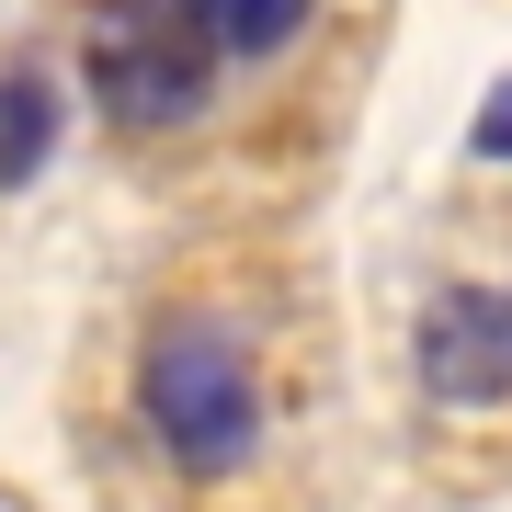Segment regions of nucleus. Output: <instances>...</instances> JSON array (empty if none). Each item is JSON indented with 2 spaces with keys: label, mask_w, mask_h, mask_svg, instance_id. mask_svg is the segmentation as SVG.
<instances>
[{
  "label": "nucleus",
  "mask_w": 512,
  "mask_h": 512,
  "mask_svg": "<svg viewBox=\"0 0 512 512\" xmlns=\"http://www.w3.org/2000/svg\"><path fill=\"white\" fill-rule=\"evenodd\" d=\"M217 57L228 46L183 0H92V23H80V92L126 137H183L217 103Z\"/></svg>",
  "instance_id": "f03ea898"
},
{
  "label": "nucleus",
  "mask_w": 512,
  "mask_h": 512,
  "mask_svg": "<svg viewBox=\"0 0 512 512\" xmlns=\"http://www.w3.org/2000/svg\"><path fill=\"white\" fill-rule=\"evenodd\" d=\"M183 12H194L228 57H285L296 35H308V12H319V0H183Z\"/></svg>",
  "instance_id": "39448f33"
},
{
  "label": "nucleus",
  "mask_w": 512,
  "mask_h": 512,
  "mask_svg": "<svg viewBox=\"0 0 512 512\" xmlns=\"http://www.w3.org/2000/svg\"><path fill=\"white\" fill-rule=\"evenodd\" d=\"M410 353H421V387H433V399L501 410L512 399V296L501 285H433Z\"/></svg>",
  "instance_id": "7ed1b4c3"
},
{
  "label": "nucleus",
  "mask_w": 512,
  "mask_h": 512,
  "mask_svg": "<svg viewBox=\"0 0 512 512\" xmlns=\"http://www.w3.org/2000/svg\"><path fill=\"white\" fill-rule=\"evenodd\" d=\"M467 148H478V160H512V80H501L490 103H478V126H467Z\"/></svg>",
  "instance_id": "423d86ee"
},
{
  "label": "nucleus",
  "mask_w": 512,
  "mask_h": 512,
  "mask_svg": "<svg viewBox=\"0 0 512 512\" xmlns=\"http://www.w3.org/2000/svg\"><path fill=\"white\" fill-rule=\"evenodd\" d=\"M57 137H69V80H57L46 57H12V69H0V194H35Z\"/></svg>",
  "instance_id": "20e7f679"
},
{
  "label": "nucleus",
  "mask_w": 512,
  "mask_h": 512,
  "mask_svg": "<svg viewBox=\"0 0 512 512\" xmlns=\"http://www.w3.org/2000/svg\"><path fill=\"white\" fill-rule=\"evenodd\" d=\"M137 421L160 433V456L183 478H239L262 456V365H251V342L228 319H205V308L160 319L148 353H137Z\"/></svg>",
  "instance_id": "f257e3e1"
}]
</instances>
